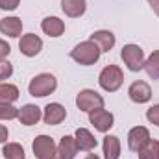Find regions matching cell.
Instances as JSON below:
<instances>
[{"instance_id":"cell-1","label":"cell","mask_w":159,"mask_h":159,"mask_svg":"<svg viewBox=\"0 0 159 159\" xmlns=\"http://www.w3.org/2000/svg\"><path fill=\"white\" fill-rule=\"evenodd\" d=\"M100 56H102V52L93 41H83L70 50V57L78 65H83V67H91V65L98 63Z\"/></svg>"},{"instance_id":"cell-2","label":"cell","mask_w":159,"mask_h":159,"mask_svg":"<svg viewBox=\"0 0 159 159\" xmlns=\"http://www.w3.org/2000/svg\"><path fill=\"white\" fill-rule=\"evenodd\" d=\"M56 89H57V80L50 72L37 74L35 78H32V81L28 83V93L34 98H44V96L52 94Z\"/></svg>"},{"instance_id":"cell-3","label":"cell","mask_w":159,"mask_h":159,"mask_svg":"<svg viewBox=\"0 0 159 159\" xmlns=\"http://www.w3.org/2000/svg\"><path fill=\"white\" fill-rule=\"evenodd\" d=\"M124 83V72L120 70L117 65H107L102 69L100 76H98V85L106 91V93H115L119 91Z\"/></svg>"},{"instance_id":"cell-4","label":"cell","mask_w":159,"mask_h":159,"mask_svg":"<svg viewBox=\"0 0 159 159\" xmlns=\"http://www.w3.org/2000/svg\"><path fill=\"white\" fill-rule=\"evenodd\" d=\"M120 57L131 72H139L144 69V52L139 44H133V43L124 44L120 50Z\"/></svg>"},{"instance_id":"cell-5","label":"cell","mask_w":159,"mask_h":159,"mask_svg":"<svg viewBox=\"0 0 159 159\" xmlns=\"http://www.w3.org/2000/svg\"><path fill=\"white\" fill-rule=\"evenodd\" d=\"M32 150L37 159H63L57 152L54 139L48 135H37L35 141L32 143Z\"/></svg>"},{"instance_id":"cell-6","label":"cell","mask_w":159,"mask_h":159,"mask_svg":"<svg viewBox=\"0 0 159 159\" xmlns=\"http://www.w3.org/2000/svg\"><path fill=\"white\" fill-rule=\"evenodd\" d=\"M104 104H106L104 96L98 94L94 89H83V91H80L78 96H76V106H78L80 111H83V113L104 109Z\"/></svg>"},{"instance_id":"cell-7","label":"cell","mask_w":159,"mask_h":159,"mask_svg":"<svg viewBox=\"0 0 159 159\" xmlns=\"http://www.w3.org/2000/svg\"><path fill=\"white\" fill-rule=\"evenodd\" d=\"M19 50L26 57H35V56H39V52L43 50V39L39 35H35V34H26L19 41Z\"/></svg>"},{"instance_id":"cell-8","label":"cell","mask_w":159,"mask_h":159,"mask_svg":"<svg viewBox=\"0 0 159 159\" xmlns=\"http://www.w3.org/2000/svg\"><path fill=\"white\" fill-rule=\"evenodd\" d=\"M89 122L102 133H107L111 128H113V122H115V117L111 111L107 109H96V111H91L89 113Z\"/></svg>"},{"instance_id":"cell-9","label":"cell","mask_w":159,"mask_h":159,"mask_svg":"<svg viewBox=\"0 0 159 159\" xmlns=\"http://www.w3.org/2000/svg\"><path fill=\"white\" fill-rule=\"evenodd\" d=\"M128 96H129V100L135 102V104H146V102H150V98H152V89H150V85H148L146 81L139 80V81H133V83L129 85Z\"/></svg>"},{"instance_id":"cell-10","label":"cell","mask_w":159,"mask_h":159,"mask_svg":"<svg viewBox=\"0 0 159 159\" xmlns=\"http://www.w3.org/2000/svg\"><path fill=\"white\" fill-rule=\"evenodd\" d=\"M150 139H152V137H150L148 128H144V126H135V128H131L129 133H128V146H129L131 152H139Z\"/></svg>"},{"instance_id":"cell-11","label":"cell","mask_w":159,"mask_h":159,"mask_svg":"<svg viewBox=\"0 0 159 159\" xmlns=\"http://www.w3.org/2000/svg\"><path fill=\"white\" fill-rule=\"evenodd\" d=\"M65 119H67V109L61 104H57V102H50L43 109V120L48 126H57V124H61Z\"/></svg>"},{"instance_id":"cell-12","label":"cell","mask_w":159,"mask_h":159,"mask_svg":"<svg viewBox=\"0 0 159 159\" xmlns=\"http://www.w3.org/2000/svg\"><path fill=\"white\" fill-rule=\"evenodd\" d=\"M43 119V109L35 104H26L19 109V120L24 126H35Z\"/></svg>"},{"instance_id":"cell-13","label":"cell","mask_w":159,"mask_h":159,"mask_svg":"<svg viewBox=\"0 0 159 159\" xmlns=\"http://www.w3.org/2000/svg\"><path fill=\"white\" fill-rule=\"evenodd\" d=\"M89 41H93V43L100 48V52H109V50L115 46V43H117L115 34L109 32V30H98V32H94V34L89 37Z\"/></svg>"},{"instance_id":"cell-14","label":"cell","mask_w":159,"mask_h":159,"mask_svg":"<svg viewBox=\"0 0 159 159\" xmlns=\"http://www.w3.org/2000/svg\"><path fill=\"white\" fill-rule=\"evenodd\" d=\"M41 30L48 37H61L63 32H65V22L59 17H46L41 22Z\"/></svg>"},{"instance_id":"cell-15","label":"cell","mask_w":159,"mask_h":159,"mask_svg":"<svg viewBox=\"0 0 159 159\" xmlns=\"http://www.w3.org/2000/svg\"><path fill=\"white\" fill-rule=\"evenodd\" d=\"M0 34H4L7 37H20L22 20L19 17H4L0 20Z\"/></svg>"},{"instance_id":"cell-16","label":"cell","mask_w":159,"mask_h":159,"mask_svg":"<svg viewBox=\"0 0 159 159\" xmlns=\"http://www.w3.org/2000/svg\"><path fill=\"white\" fill-rule=\"evenodd\" d=\"M74 139H76L78 148L81 152H93V150L96 148V144H98V141L94 139V135H93L87 128H78Z\"/></svg>"},{"instance_id":"cell-17","label":"cell","mask_w":159,"mask_h":159,"mask_svg":"<svg viewBox=\"0 0 159 159\" xmlns=\"http://www.w3.org/2000/svg\"><path fill=\"white\" fill-rule=\"evenodd\" d=\"M57 152H59V156L63 159H74L76 154L80 152L76 139H74L72 135L61 137V141H59V144H57Z\"/></svg>"},{"instance_id":"cell-18","label":"cell","mask_w":159,"mask_h":159,"mask_svg":"<svg viewBox=\"0 0 159 159\" xmlns=\"http://www.w3.org/2000/svg\"><path fill=\"white\" fill-rule=\"evenodd\" d=\"M61 9L67 17L70 19H78L85 13L87 9V2L85 0H61Z\"/></svg>"},{"instance_id":"cell-19","label":"cell","mask_w":159,"mask_h":159,"mask_svg":"<svg viewBox=\"0 0 159 159\" xmlns=\"http://www.w3.org/2000/svg\"><path fill=\"white\" fill-rule=\"evenodd\" d=\"M104 159H119L120 157V139L117 135H106L102 141Z\"/></svg>"},{"instance_id":"cell-20","label":"cell","mask_w":159,"mask_h":159,"mask_svg":"<svg viewBox=\"0 0 159 159\" xmlns=\"http://www.w3.org/2000/svg\"><path fill=\"white\" fill-rule=\"evenodd\" d=\"M20 96L19 93V87L13 85V83H0V102H7V104H13L17 102Z\"/></svg>"},{"instance_id":"cell-21","label":"cell","mask_w":159,"mask_h":159,"mask_svg":"<svg viewBox=\"0 0 159 159\" xmlns=\"http://www.w3.org/2000/svg\"><path fill=\"white\" fill-rule=\"evenodd\" d=\"M146 74L152 80H159V50H154L146 59H144V69Z\"/></svg>"},{"instance_id":"cell-22","label":"cell","mask_w":159,"mask_h":159,"mask_svg":"<svg viewBox=\"0 0 159 159\" xmlns=\"http://www.w3.org/2000/svg\"><path fill=\"white\" fill-rule=\"evenodd\" d=\"M139 159H159V141L150 139L139 152H137Z\"/></svg>"},{"instance_id":"cell-23","label":"cell","mask_w":159,"mask_h":159,"mask_svg":"<svg viewBox=\"0 0 159 159\" xmlns=\"http://www.w3.org/2000/svg\"><path fill=\"white\" fill-rule=\"evenodd\" d=\"M2 154H4V159H26L24 148L19 143H6L2 148Z\"/></svg>"},{"instance_id":"cell-24","label":"cell","mask_w":159,"mask_h":159,"mask_svg":"<svg viewBox=\"0 0 159 159\" xmlns=\"http://www.w3.org/2000/svg\"><path fill=\"white\" fill-rule=\"evenodd\" d=\"M19 119V109L13 104L0 102V120H13Z\"/></svg>"},{"instance_id":"cell-25","label":"cell","mask_w":159,"mask_h":159,"mask_svg":"<svg viewBox=\"0 0 159 159\" xmlns=\"http://www.w3.org/2000/svg\"><path fill=\"white\" fill-rule=\"evenodd\" d=\"M11 74H13V65L7 59H0V81L11 78Z\"/></svg>"},{"instance_id":"cell-26","label":"cell","mask_w":159,"mask_h":159,"mask_svg":"<svg viewBox=\"0 0 159 159\" xmlns=\"http://www.w3.org/2000/svg\"><path fill=\"white\" fill-rule=\"evenodd\" d=\"M146 119H148L150 124L159 126V104H154V106L146 111Z\"/></svg>"},{"instance_id":"cell-27","label":"cell","mask_w":159,"mask_h":159,"mask_svg":"<svg viewBox=\"0 0 159 159\" xmlns=\"http://www.w3.org/2000/svg\"><path fill=\"white\" fill-rule=\"evenodd\" d=\"M20 0H0V9L4 11H15L19 7Z\"/></svg>"},{"instance_id":"cell-28","label":"cell","mask_w":159,"mask_h":159,"mask_svg":"<svg viewBox=\"0 0 159 159\" xmlns=\"http://www.w3.org/2000/svg\"><path fill=\"white\" fill-rule=\"evenodd\" d=\"M9 52H11L9 43H6L4 39H0V59H6V57L9 56Z\"/></svg>"},{"instance_id":"cell-29","label":"cell","mask_w":159,"mask_h":159,"mask_svg":"<svg viewBox=\"0 0 159 159\" xmlns=\"http://www.w3.org/2000/svg\"><path fill=\"white\" fill-rule=\"evenodd\" d=\"M7 135H9L7 128L0 124V144H6V139H7Z\"/></svg>"},{"instance_id":"cell-30","label":"cell","mask_w":159,"mask_h":159,"mask_svg":"<svg viewBox=\"0 0 159 159\" xmlns=\"http://www.w3.org/2000/svg\"><path fill=\"white\" fill-rule=\"evenodd\" d=\"M148 4L152 6V9H154V11L159 7V0H148Z\"/></svg>"},{"instance_id":"cell-31","label":"cell","mask_w":159,"mask_h":159,"mask_svg":"<svg viewBox=\"0 0 159 159\" xmlns=\"http://www.w3.org/2000/svg\"><path fill=\"white\" fill-rule=\"evenodd\" d=\"M85 159H100V157H98L96 154H87V156H85Z\"/></svg>"},{"instance_id":"cell-32","label":"cell","mask_w":159,"mask_h":159,"mask_svg":"<svg viewBox=\"0 0 159 159\" xmlns=\"http://www.w3.org/2000/svg\"><path fill=\"white\" fill-rule=\"evenodd\" d=\"M154 13H156V15H157V17H159V7H157V9H156V11H154Z\"/></svg>"}]
</instances>
